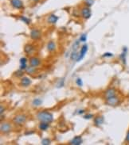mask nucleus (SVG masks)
Wrapping results in <instances>:
<instances>
[{"instance_id": "obj_18", "label": "nucleus", "mask_w": 129, "mask_h": 145, "mask_svg": "<svg viewBox=\"0 0 129 145\" xmlns=\"http://www.w3.org/2000/svg\"><path fill=\"white\" fill-rule=\"evenodd\" d=\"M49 123L47 122H41V124L39 125V129L42 131H45L49 128Z\"/></svg>"}, {"instance_id": "obj_5", "label": "nucleus", "mask_w": 129, "mask_h": 145, "mask_svg": "<svg viewBox=\"0 0 129 145\" xmlns=\"http://www.w3.org/2000/svg\"><path fill=\"white\" fill-rule=\"evenodd\" d=\"M87 51H88V45H84L83 46L81 47L80 53H79V56H78V58L77 59V62L80 61V60L85 57V53L87 52Z\"/></svg>"}, {"instance_id": "obj_20", "label": "nucleus", "mask_w": 129, "mask_h": 145, "mask_svg": "<svg viewBox=\"0 0 129 145\" xmlns=\"http://www.w3.org/2000/svg\"><path fill=\"white\" fill-rule=\"evenodd\" d=\"M19 18H20L21 21H22L23 22H25L26 24H30V20L29 18H27V17H26L25 16H20Z\"/></svg>"}, {"instance_id": "obj_4", "label": "nucleus", "mask_w": 129, "mask_h": 145, "mask_svg": "<svg viewBox=\"0 0 129 145\" xmlns=\"http://www.w3.org/2000/svg\"><path fill=\"white\" fill-rule=\"evenodd\" d=\"M106 103L111 106H116L117 105H119L120 103V98L117 97V95L112 97V98H109L106 99Z\"/></svg>"}, {"instance_id": "obj_14", "label": "nucleus", "mask_w": 129, "mask_h": 145, "mask_svg": "<svg viewBox=\"0 0 129 145\" xmlns=\"http://www.w3.org/2000/svg\"><path fill=\"white\" fill-rule=\"evenodd\" d=\"M103 122H104V117L102 116H98L94 118V123L96 126H100L103 124Z\"/></svg>"}, {"instance_id": "obj_29", "label": "nucleus", "mask_w": 129, "mask_h": 145, "mask_svg": "<svg viewBox=\"0 0 129 145\" xmlns=\"http://www.w3.org/2000/svg\"><path fill=\"white\" fill-rule=\"evenodd\" d=\"M27 68V66H26V64H21V67H20V70H26Z\"/></svg>"}, {"instance_id": "obj_23", "label": "nucleus", "mask_w": 129, "mask_h": 145, "mask_svg": "<svg viewBox=\"0 0 129 145\" xmlns=\"http://www.w3.org/2000/svg\"><path fill=\"white\" fill-rule=\"evenodd\" d=\"M50 143H51V141H50V140H49V139H43L42 140V145H49V144H50Z\"/></svg>"}, {"instance_id": "obj_21", "label": "nucleus", "mask_w": 129, "mask_h": 145, "mask_svg": "<svg viewBox=\"0 0 129 145\" xmlns=\"http://www.w3.org/2000/svg\"><path fill=\"white\" fill-rule=\"evenodd\" d=\"M78 56H79V54H77V51H73V53H72V55H71V59H77L78 58Z\"/></svg>"}, {"instance_id": "obj_11", "label": "nucleus", "mask_w": 129, "mask_h": 145, "mask_svg": "<svg viewBox=\"0 0 129 145\" xmlns=\"http://www.w3.org/2000/svg\"><path fill=\"white\" fill-rule=\"evenodd\" d=\"M81 143H82V139H81V136H75L69 143V144L71 145H80Z\"/></svg>"}, {"instance_id": "obj_31", "label": "nucleus", "mask_w": 129, "mask_h": 145, "mask_svg": "<svg viewBox=\"0 0 129 145\" xmlns=\"http://www.w3.org/2000/svg\"><path fill=\"white\" fill-rule=\"evenodd\" d=\"M125 140L127 142H129V130L127 132V136H126V139H125Z\"/></svg>"}, {"instance_id": "obj_27", "label": "nucleus", "mask_w": 129, "mask_h": 145, "mask_svg": "<svg viewBox=\"0 0 129 145\" xmlns=\"http://www.w3.org/2000/svg\"><path fill=\"white\" fill-rule=\"evenodd\" d=\"M76 82H77V84L79 86V87H81L82 85H83V82H82V80L80 79V78H77V81H76Z\"/></svg>"}, {"instance_id": "obj_32", "label": "nucleus", "mask_w": 129, "mask_h": 145, "mask_svg": "<svg viewBox=\"0 0 129 145\" xmlns=\"http://www.w3.org/2000/svg\"><path fill=\"white\" fill-rule=\"evenodd\" d=\"M3 107L1 106V115H3Z\"/></svg>"}, {"instance_id": "obj_26", "label": "nucleus", "mask_w": 129, "mask_h": 145, "mask_svg": "<svg viewBox=\"0 0 129 145\" xmlns=\"http://www.w3.org/2000/svg\"><path fill=\"white\" fill-rule=\"evenodd\" d=\"M113 56V54L111 52H106L103 55V57H112Z\"/></svg>"}, {"instance_id": "obj_13", "label": "nucleus", "mask_w": 129, "mask_h": 145, "mask_svg": "<svg viewBox=\"0 0 129 145\" xmlns=\"http://www.w3.org/2000/svg\"><path fill=\"white\" fill-rule=\"evenodd\" d=\"M58 18H59V17H58L57 15H55V14H50L49 16V17H48V22L50 23V24H55L57 22Z\"/></svg>"}, {"instance_id": "obj_1", "label": "nucleus", "mask_w": 129, "mask_h": 145, "mask_svg": "<svg viewBox=\"0 0 129 145\" xmlns=\"http://www.w3.org/2000/svg\"><path fill=\"white\" fill-rule=\"evenodd\" d=\"M37 117L41 122L50 123L53 121V120H54V116H53V114L49 112H46V111L39 112L37 115Z\"/></svg>"}, {"instance_id": "obj_24", "label": "nucleus", "mask_w": 129, "mask_h": 145, "mask_svg": "<svg viewBox=\"0 0 129 145\" xmlns=\"http://www.w3.org/2000/svg\"><path fill=\"white\" fill-rule=\"evenodd\" d=\"M85 4H86V6L87 7H91V6L93 4V3H94V1H93V0H85Z\"/></svg>"}, {"instance_id": "obj_30", "label": "nucleus", "mask_w": 129, "mask_h": 145, "mask_svg": "<svg viewBox=\"0 0 129 145\" xmlns=\"http://www.w3.org/2000/svg\"><path fill=\"white\" fill-rule=\"evenodd\" d=\"M92 117H93L92 114H87V115L85 116V119H91Z\"/></svg>"}, {"instance_id": "obj_6", "label": "nucleus", "mask_w": 129, "mask_h": 145, "mask_svg": "<svg viewBox=\"0 0 129 145\" xmlns=\"http://www.w3.org/2000/svg\"><path fill=\"white\" fill-rule=\"evenodd\" d=\"M41 31L37 29H32L31 32H30V37L33 39V40H38L40 37H41Z\"/></svg>"}, {"instance_id": "obj_2", "label": "nucleus", "mask_w": 129, "mask_h": 145, "mask_svg": "<svg viewBox=\"0 0 129 145\" xmlns=\"http://www.w3.org/2000/svg\"><path fill=\"white\" fill-rule=\"evenodd\" d=\"M26 116L23 114H19L13 118V122L17 125H23L26 121Z\"/></svg>"}, {"instance_id": "obj_9", "label": "nucleus", "mask_w": 129, "mask_h": 145, "mask_svg": "<svg viewBox=\"0 0 129 145\" xmlns=\"http://www.w3.org/2000/svg\"><path fill=\"white\" fill-rule=\"evenodd\" d=\"M116 95V90L114 88H109L105 92V98H109Z\"/></svg>"}, {"instance_id": "obj_7", "label": "nucleus", "mask_w": 129, "mask_h": 145, "mask_svg": "<svg viewBox=\"0 0 129 145\" xmlns=\"http://www.w3.org/2000/svg\"><path fill=\"white\" fill-rule=\"evenodd\" d=\"M11 125L9 123H2L1 126H0V129L1 132L3 133H7V132L11 131Z\"/></svg>"}, {"instance_id": "obj_15", "label": "nucleus", "mask_w": 129, "mask_h": 145, "mask_svg": "<svg viewBox=\"0 0 129 145\" xmlns=\"http://www.w3.org/2000/svg\"><path fill=\"white\" fill-rule=\"evenodd\" d=\"M34 50V46L32 45L28 44V45H26L25 47H24V51L27 54H30Z\"/></svg>"}, {"instance_id": "obj_17", "label": "nucleus", "mask_w": 129, "mask_h": 145, "mask_svg": "<svg viewBox=\"0 0 129 145\" xmlns=\"http://www.w3.org/2000/svg\"><path fill=\"white\" fill-rule=\"evenodd\" d=\"M126 53H127V48H124V52H123L120 56V58L121 59L124 64H126Z\"/></svg>"}, {"instance_id": "obj_16", "label": "nucleus", "mask_w": 129, "mask_h": 145, "mask_svg": "<svg viewBox=\"0 0 129 145\" xmlns=\"http://www.w3.org/2000/svg\"><path fill=\"white\" fill-rule=\"evenodd\" d=\"M55 48H56V45L54 41H50L48 45H47V49L48 51L50 52H53V51H54L55 50Z\"/></svg>"}, {"instance_id": "obj_19", "label": "nucleus", "mask_w": 129, "mask_h": 145, "mask_svg": "<svg viewBox=\"0 0 129 145\" xmlns=\"http://www.w3.org/2000/svg\"><path fill=\"white\" fill-rule=\"evenodd\" d=\"M42 103V101L41 100L40 98H35V99L33 101V105H34V106H40Z\"/></svg>"}, {"instance_id": "obj_8", "label": "nucleus", "mask_w": 129, "mask_h": 145, "mask_svg": "<svg viewBox=\"0 0 129 145\" xmlns=\"http://www.w3.org/2000/svg\"><path fill=\"white\" fill-rule=\"evenodd\" d=\"M10 3L14 8H16V9L23 8V3L22 2V0H10Z\"/></svg>"}, {"instance_id": "obj_25", "label": "nucleus", "mask_w": 129, "mask_h": 145, "mask_svg": "<svg viewBox=\"0 0 129 145\" xmlns=\"http://www.w3.org/2000/svg\"><path fill=\"white\" fill-rule=\"evenodd\" d=\"M86 39H87V36H86V34H83V35H81V36H80V41H81V42H85V41H86Z\"/></svg>"}, {"instance_id": "obj_33", "label": "nucleus", "mask_w": 129, "mask_h": 145, "mask_svg": "<svg viewBox=\"0 0 129 145\" xmlns=\"http://www.w3.org/2000/svg\"><path fill=\"white\" fill-rule=\"evenodd\" d=\"M84 113V110H80V111L79 112V113Z\"/></svg>"}, {"instance_id": "obj_28", "label": "nucleus", "mask_w": 129, "mask_h": 145, "mask_svg": "<svg viewBox=\"0 0 129 145\" xmlns=\"http://www.w3.org/2000/svg\"><path fill=\"white\" fill-rule=\"evenodd\" d=\"M26 62H27V59H26V58H25V57L21 58V59H20V63H21V64H26Z\"/></svg>"}, {"instance_id": "obj_3", "label": "nucleus", "mask_w": 129, "mask_h": 145, "mask_svg": "<svg viewBox=\"0 0 129 145\" xmlns=\"http://www.w3.org/2000/svg\"><path fill=\"white\" fill-rule=\"evenodd\" d=\"M80 13H81V16L83 17L85 19H89L92 15V11H91L90 8L89 7H87V6L86 7H82Z\"/></svg>"}, {"instance_id": "obj_22", "label": "nucleus", "mask_w": 129, "mask_h": 145, "mask_svg": "<svg viewBox=\"0 0 129 145\" xmlns=\"http://www.w3.org/2000/svg\"><path fill=\"white\" fill-rule=\"evenodd\" d=\"M26 70L28 74H33L34 71V68L32 67V66H31V67H27V68Z\"/></svg>"}, {"instance_id": "obj_12", "label": "nucleus", "mask_w": 129, "mask_h": 145, "mask_svg": "<svg viewBox=\"0 0 129 145\" xmlns=\"http://www.w3.org/2000/svg\"><path fill=\"white\" fill-rule=\"evenodd\" d=\"M20 83H21V85L23 86V87H28V86L30 85L31 80L29 78H27V77H23V78H22Z\"/></svg>"}, {"instance_id": "obj_10", "label": "nucleus", "mask_w": 129, "mask_h": 145, "mask_svg": "<svg viewBox=\"0 0 129 145\" xmlns=\"http://www.w3.org/2000/svg\"><path fill=\"white\" fill-rule=\"evenodd\" d=\"M30 66L34 68H36V67H38L41 64V60L40 59H38V57H31L30 59Z\"/></svg>"}]
</instances>
